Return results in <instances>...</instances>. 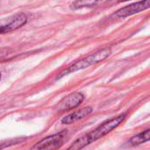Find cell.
Returning <instances> with one entry per match:
<instances>
[{
	"mask_svg": "<svg viewBox=\"0 0 150 150\" xmlns=\"http://www.w3.org/2000/svg\"><path fill=\"white\" fill-rule=\"evenodd\" d=\"M112 53V50L110 48H104L102 50H99L96 51L95 53H92L80 60L76 61L75 63L69 65L66 69H64L57 77V79H61L66 75H69L70 73H74L76 72H78L80 70H83L85 68H88L90 66H92L96 64H98L102 62L103 60L106 59Z\"/></svg>",
	"mask_w": 150,
	"mask_h": 150,
	"instance_id": "obj_2",
	"label": "cell"
},
{
	"mask_svg": "<svg viewBox=\"0 0 150 150\" xmlns=\"http://www.w3.org/2000/svg\"><path fill=\"white\" fill-rule=\"evenodd\" d=\"M150 139V130L149 129H147L146 131L144 132H142L140 133H138L137 135L132 137L129 141V143L134 146V147H136V146H139L141 144H143L145 142H148Z\"/></svg>",
	"mask_w": 150,
	"mask_h": 150,
	"instance_id": "obj_9",
	"label": "cell"
},
{
	"mask_svg": "<svg viewBox=\"0 0 150 150\" xmlns=\"http://www.w3.org/2000/svg\"><path fill=\"white\" fill-rule=\"evenodd\" d=\"M27 22V17L25 13L19 12L10 18L0 19V34H6L20 28Z\"/></svg>",
	"mask_w": 150,
	"mask_h": 150,
	"instance_id": "obj_4",
	"label": "cell"
},
{
	"mask_svg": "<svg viewBox=\"0 0 150 150\" xmlns=\"http://www.w3.org/2000/svg\"><path fill=\"white\" fill-rule=\"evenodd\" d=\"M149 7L150 0H142L141 2L134 3L125 7H122L121 9L118 10L115 13H113L112 16L118 19H121V18L124 19L131 15H134L135 13H139L145 10H148Z\"/></svg>",
	"mask_w": 150,
	"mask_h": 150,
	"instance_id": "obj_6",
	"label": "cell"
},
{
	"mask_svg": "<svg viewBox=\"0 0 150 150\" xmlns=\"http://www.w3.org/2000/svg\"><path fill=\"white\" fill-rule=\"evenodd\" d=\"M112 0H75L72 3L71 8L74 10H79L83 8H92L100 4H104Z\"/></svg>",
	"mask_w": 150,
	"mask_h": 150,
	"instance_id": "obj_8",
	"label": "cell"
},
{
	"mask_svg": "<svg viewBox=\"0 0 150 150\" xmlns=\"http://www.w3.org/2000/svg\"><path fill=\"white\" fill-rule=\"evenodd\" d=\"M93 111V109L91 107H84L83 109H80L78 111H76L67 116H65L62 119V123L64 125H70L73 124L75 122H77L86 117H88L89 115H91Z\"/></svg>",
	"mask_w": 150,
	"mask_h": 150,
	"instance_id": "obj_7",
	"label": "cell"
},
{
	"mask_svg": "<svg viewBox=\"0 0 150 150\" xmlns=\"http://www.w3.org/2000/svg\"><path fill=\"white\" fill-rule=\"evenodd\" d=\"M64 143V133H55L47 136L36 144L30 150H57L62 147Z\"/></svg>",
	"mask_w": 150,
	"mask_h": 150,
	"instance_id": "obj_3",
	"label": "cell"
},
{
	"mask_svg": "<svg viewBox=\"0 0 150 150\" xmlns=\"http://www.w3.org/2000/svg\"><path fill=\"white\" fill-rule=\"evenodd\" d=\"M1 79H2V73L0 72V80H1Z\"/></svg>",
	"mask_w": 150,
	"mask_h": 150,
	"instance_id": "obj_12",
	"label": "cell"
},
{
	"mask_svg": "<svg viewBox=\"0 0 150 150\" xmlns=\"http://www.w3.org/2000/svg\"><path fill=\"white\" fill-rule=\"evenodd\" d=\"M84 100V95L80 92H74L65 96L55 106V110L59 112L73 110L78 107Z\"/></svg>",
	"mask_w": 150,
	"mask_h": 150,
	"instance_id": "obj_5",
	"label": "cell"
},
{
	"mask_svg": "<svg viewBox=\"0 0 150 150\" xmlns=\"http://www.w3.org/2000/svg\"><path fill=\"white\" fill-rule=\"evenodd\" d=\"M125 118H126V114H121L109 120L105 121L93 131L88 133H85L84 135L78 138L69 147L68 149L66 150H82L85 147L89 146L90 144L93 143L94 141L110 133L112 131L117 128L124 121Z\"/></svg>",
	"mask_w": 150,
	"mask_h": 150,
	"instance_id": "obj_1",
	"label": "cell"
},
{
	"mask_svg": "<svg viewBox=\"0 0 150 150\" xmlns=\"http://www.w3.org/2000/svg\"><path fill=\"white\" fill-rule=\"evenodd\" d=\"M19 141H18V139L17 140H11V141H4V142L0 144V150L4 149V148H7V147H11V146H12V145H14L16 143H18Z\"/></svg>",
	"mask_w": 150,
	"mask_h": 150,
	"instance_id": "obj_10",
	"label": "cell"
},
{
	"mask_svg": "<svg viewBox=\"0 0 150 150\" xmlns=\"http://www.w3.org/2000/svg\"><path fill=\"white\" fill-rule=\"evenodd\" d=\"M127 1H130V0H118L119 3H124V2H127Z\"/></svg>",
	"mask_w": 150,
	"mask_h": 150,
	"instance_id": "obj_11",
	"label": "cell"
}]
</instances>
